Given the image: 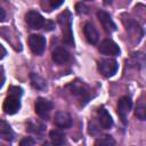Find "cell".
I'll use <instances>...</instances> for the list:
<instances>
[{
    "instance_id": "cell-1",
    "label": "cell",
    "mask_w": 146,
    "mask_h": 146,
    "mask_svg": "<svg viewBox=\"0 0 146 146\" xmlns=\"http://www.w3.org/2000/svg\"><path fill=\"white\" fill-rule=\"evenodd\" d=\"M58 23L62 26V32H63V40L66 44L73 46V33H72V18H71V13L68 10L63 11L58 16Z\"/></svg>"
},
{
    "instance_id": "cell-2",
    "label": "cell",
    "mask_w": 146,
    "mask_h": 146,
    "mask_svg": "<svg viewBox=\"0 0 146 146\" xmlns=\"http://www.w3.org/2000/svg\"><path fill=\"white\" fill-rule=\"evenodd\" d=\"M117 62L115 59L112 58H106V59H102L98 63V71L102 73V75H104L105 78H111L113 76L116 71H117Z\"/></svg>"
},
{
    "instance_id": "cell-3",
    "label": "cell",
    "mask_w": 146,
    "mask_h": 146,
    "mask_svg": "<svg viewBox=\"0 0 146 146\" xmlns=\"http://www.w3.org/2000/svg\"><path fill=\"white\" fill-rule=\"evenodd\" d=\"M29 46L34 55H41L46 48V39L40 34H32L29 38Z\"/></svg>"
},
{
    "instance_id": "cell-4",
    "label": "cell",
    "mask_w": 146,
    "mask_h": 146,
    "mask_svg": "<svg viewBox=\"0 0 146 146\" xmlns=\"http://www.w3.org/2000/svg\"><path fill=\"white\" fill-rule=\"evenodd\" d=\"M19 98L21 97H17V96H14V95H9L5 102H3V105H2V108L5 111V113L11 115V114H15L19 111L21 108V102H19Z\"/></svg>"
},
{
    "instance_id": "cell-5",
    "label": "cell",
    "mask_w": 146,
    "mask_h": 146,
    "mask_svg": "<svg viewBox=\"0 0 146 146\" xmlns=\"http://www.w3.org/2000/svg\"><path fill=\"white\" fill-rule=\"evenodd\" d=\"M131 106H132V103H131V99L128 96H123V97H121L119 99V103H117V114H119V116L121 117V121L124 124H127V115L130 112Z\"/></svg>"
},
{
    "instance_id": "cell-6",
    "label": "cell",
    "mask_w": 146,
    "mask_h": 146,
    "mask_svg": "<svg viewBox=\"0 0 146 146\" xmlns=\"http://www.w3.org/2000/svg\"><path fill=\"white\" fill-rule=\"evenodd\" d=\"M25 19H26L27 25H29L31 29H33V30L41 29V27H43L44 24H46L43 17H42L39 13L33 11V10L29 11V13L25 15Z\"/></svg>"
},
{
    "instance_id": "cell-7",
    "label": "cell",
    "mask_w": 146,
    "mask_h": 146,
    "mask_svg": "<svg viewBox=\"0 0 146 146\" xmlns=\"http://www.w3.org/2000/svg\"><path fill=\"white\" fill-rule=\"evenodd\" d=\"M34 107H35V113L39 116H41V117H48L50 111L52 110V104L48 99L40 97V98H38L35 100Z\"/></svg>"
},
{
    "instance_id": "cell-8",
    "label": "cell",
    "mask_w": 146,
    "mask_h": 146,
    "mask_svg": "<svg viewBox=\"0 0 146 146\" xmlns=\"http://www.w3.org/2000/svg\"><path fill=\"white\" fill-rule=\"evenodd\" d=\"M97 17L102 24V26L104 27V30L107 32V33H112L116 30V25L115 23L113 22L112 17L110 16L108 13L104 11V10H98L97 11Z\"/></svg>"
},
{
    "instance_id": "cell-9",
    "label": "cell",
    "mask_w": 146,
    "mask_h": 146,
    "mask_svg": "<svg viewBox=\"0 0 146 146\" xmlns=\"http://www.w3.org/2000/svg\"><path fill=\"white\" fill-rule=\"evenodd\" d=\"M99 51L103 54V55H108V56H116L120 54V48L119 46L110 40V39H106L104 41H102L100 46H99Z\"/></svg>"
},
{
    "instance_id": "cell-10",
    "label": "cell",
    "mask_w": 146,
    "mask_h": 146,
    "mask_svg": "<svg viewBox=\"0 0 146 146\" xmlns=\"http://www.w3.org/2000/svg\"><path fill=\"white\" fill-rule=\"evenodd\" d=\"M55 124L58 127V128H62V129H67L72 125V119H71V115L66 112H58L56 113L55 115Z\"/></svg>"
},
{
    "instance_id": "cell-11",
    "label": "cell",
    "mask_w": 146,
    "mask_h": 146,
    "mask_svg": "<svg viewBox=\"0 0 146 146\" xmlns=\"http://www.w3.org/2000/svg\"><path fill=\"white\" fill-rule=\"evenodd\" d=\"M97 114H98V121H99V124L102 125V128H104V129H110V128H112V125H113V120H112L110 113H108L104 107L99 108L98 112H97Z\"/></svg>"
},
{
    "instance_id": "cell-12",
    "label": "cell",
    "mask_w": 146,
    "mask_h": 146,
    "mask_svg": "<svg viewBox=\"0 0 146 146\" xmlns=\"http://www.w3.org/2000/svg\"><path fill=\"white\" fill-rule=\"evenodd\" d=\"M83 32H84V35H86L87 40H88L90 43L96 44V43L98 42V32H97L96 27H95L91 23H86V24H84Z\"/></svg>"
},
{
    "instance_id": "cell-13",
    "label": "cell",
    "mask_w": 146,
    "mask_h": 146,
    "mask_svg": "<svg viewBox=\"0 0 146 146\" xmlns=\"http://www.w3.org/2000/svg\"><path fill=\"white\" fill-rule=\"evenodd\" d=\"M51 57H52V60L58 65H62L70 59V55H68L67 50H65L64 48H56L52 51Z\"/></svg>"
},
{
    "instance_id": "cell-14",
    "label": "cell",
    "mask_w": 146,
    "mask_h": 146,
    "mask_svg": "<svg viewBox=\"0 0 146 146\" xmlns=\"http://www.w3.org/2000/svg\"><path fill=\"white\" fill-rule=\"evenodd\" d=\"M0 136H1L2 139L8 140V141H11L14 139V132H13V130L10 129L9 124L6 121H1V124H0Z\"/></svg>"
},
{
    "instance_id": "cell-15",
    "label": "cell",
    "mask_w": 146,
    "mask_h": 146,
    "mask_svg": "<svg viewBox=\"0 0 146 146\" xmlns=\"http://www.w3.org/2000/svg\"><path fill=\"white\" fill-rule=\"evenodd\" d=\"M49 137L54 145H63L65 144V135L57 129H54L49 132Z\"/></svg>"
},
{
    "instance_id": "cell-16",
    "label": "cell",
    "mask_w": 146,
    "mask_h": 146,
    "mask_svg": "<svg viewBox=\"0 0 146 146\" xmlns=\"http://www.w3.org/2000/svg\"><path fill=\"white\" fill-rule=\"evenodd\" d=\"M31 82H32V86L34 88L39 89V90H42V89H44L47 87L46 81L39 74H36V73H32L31 74Z\"/></svg>"
},
{
    "instance_id": "cell-17",
    "label": "cell",
    "mask_w": 146,
    "mask_h": 146,
    "mask_svg": "<svg viewBox=\"0 0 146 146\" xmlns=\"http://www.w3.org/2000/svg\"><path fill=\"white\" fill-rule=\"evenodd\" d=\"M95 145H100V146H112V145H115V140L111 137V136H103V137H99L96 141H95Z\"/></svg>"
},
{
    "instance_id": "cell-18",
    "label": "cell",
    "mask_w": 146,
    "mask_h": 146,
    "mask_svg": "<svg viewBox=\"0 0 146 146\" xmlns=\"http://www.w3.org/2000/svg\"><path fill=\"white\" fill-rule=\"evenodd\" d=\"M131 62H132V64H135L136 67H139L140 64L146 65V56L144 54H140V52L133 54L131 56Z\"/></svg>"
},
{
    "instance_id": "cell-19",
    "label": "cell",
    "mask_w": 146,
    "mask_h": 146,
    "mask_svg": "<svg viewBox=\"0 0 146 146\" xmlns=\"http://www.w3.org/2000/svg\"><path fill=\"white\" fill-rule=\"evenodd\" d=\"M135 115L141 120V121H145L146 120V105L144 104H139L137 105L136 110H135Z\"/></svg>"
},
{
    "instance_id": "cell-20",
    "label": "cell",
    "mask_w": 146,
    "mask_h": 146,
    "mask_svg": "<svg viewBox=\"0 0 146 146\" xmlns=\"http://www.w3.org/2000/svg\"><path fill=\"white\" fill-rule=\"evenodd\" d=\"M22 94H23V90L19 87H10V89H9V95H14V96L21 97Z\"/></svg>"
},
{
    "instance_id": "cell-21",
    "label": "cell",
    "mask_w": 146,
    "mask_h": 146,
    "mask_svg": "<svg viewBox=\"0 0 146 146\" xmlns=\"http://www.w3.org/2000/svg\"><path fill=\"white\" fill-rule=\"evenodd\" d=\"M34 140L32 139V138H30V137H27V138H24L22 141H21V146H32V145H34Z\"/></svg>"
},
{
    "instance_id": "cell-22",
    "label": "cell",
    "mask_w": 146,
    "mask_h": 146,
    "mask_svg": "<svg viewBox=\"0 0 146 146\" xmlns=\"http://www.w3.org/2000/svg\"><path fill=\"white\" fill-rule=\"evenodd\" d=\"M63 2H64V0H49V3H50V6H51L52 8L59 7Z\"/></svg>"
},
{
    "instance_id": "cell-23",
    "label": "cell",
    "mask_w": 146,
    "mask_h": 146,
    "mask_svg": "<svg viewBox=\"0 0 146 146\" xmlns=\"http://www.w3.org/2000/svg\"><path fill=\"white\" fill-rule=\"evenodd\" d=\"M125 25H127V30H128V31H130V30H131V29H132V27H130V25H128V24H125ZM133 26H135V27H133V30H135V31H136V32H137V31H138V30H139V26H138V25H137V24H136V23H135V24H133Z\"/></svg>"
},
{
    "instance_id": "cell-24",
    "label": "cell",
    "mask_w": 146,
    "mask_h": 146,
    "mask_svg": "<svg viewBox=\"0 0 146 146\" xmlns=\"http://www.w3.org/2000/svg\"><path fill=\"white\" fill-rule=\"evenodd\" d=\"M0 13H1V18H0V21H1V22H3V21H5V18H6V13H5V9L0 8Z\"/></svg>"
},
{
    "instance_id": "cell-25",
    "label": "cell",
    "mask_w": 146,
    "mask_h": 146,
    "mask_svg": "<svg viewBox=\"0 0 146 146\" xmlns=\"http://www.w3.org/2000/svg\"><path fill=\"white\" fill-rule=\"evenodd\" d=\"M1 50H2V55H1V58H3V57H5V55H6V50H5L3 46H1Z\"/></svg>"
},
{
    "instance_id": "cell-26",
    "label": "cell",
    "mask_w": 146,
    "mask_h": 146,
    "mask_svg": "<svg viewBox=\"0 0 146 146\" xmlns=\"http://www.w3.org/2000/svg\"><path fill=\"white\" fill-rule=\"evenodd\" d=\"M88 1H91V0H88Z\"/></svg>"
}]
</instances>
